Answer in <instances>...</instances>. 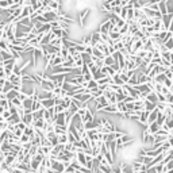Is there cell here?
<instances>
[{"label": "cell", "instance_id": "cell-18", "mask_svg": "<svg viewBox=\"0 0 173 173\" xmlns=\"http://www.w3.org/2000/svg\"><path fill=\"white\" fill-rule=\"evenodd\" d=\"M156 108H157V104H154V103H151V102L145 100V110H146V111L151 112V111H154Z\"/></svg>", "mask_w": 173, "mask_h": 173}, {"label": "cell", "instance_id": "cell-24", "mask_svg": "<svg viewBox=\"0 0 173 173\" xmlns=\"http://www.w3.org/2000/svg\"><path fill=\"white\" fill-rule=\"evenodd\" d=\"M66 142H69V139H68V133L66 134H62V135H58V143L65 145Z\"/></svg>", "mask_w": 173, "mask_h": 173}, {"label": "cell", "instance_id": "cell-4", "mask_svg": "<svg viewBox=\"0 0 173 173\" xmlns=\"http://www.w3.org/2000/svg\"><path fill=\"white\" fill-rule=\"evenodd\" d=\"M43 16H45V19L48 20L49 23H51V22H54V20H58V12H56V11H46L45 14H43Z\"/></svg>", "mask_w": 173, "mask_h": 173}, {"label": "cell", "instance_id": "cell-26", "mask_svg": "<svg viewBox=\"0 0 173 173\" xmlns=\"http://www.w3.org/2000/svg\"><path fill=\"white\" fill-rule=\"evenodd\" d=\"M164 45L167 46V49L169 51H173V38H170V39H168L167 42H165V43H164Z\"/></svg>", "mask_w": 173, "mask_h": 173}, {"label": "cell", "instance_id": "cell-7", "mask_svg": "<svg viewBox=\"0 0 173 173\" xmlns=\"http://www.w3.org/2000/svg\"><path fill=\"white\" fill-rule=\"evenodd\" d=\"M54 123L57 126H66V116H65V112H62V114H58L57 118H56Z\"/></svg>", "mask_w": 173, "mask_h": 173}, {"label": "cell", "instance_id": "cell-14", "mask_svg": "<svg viewBox=\"0 0 173 173\" xmlns=\"http://www.w3.org/2000/svg\"><path fill=\"white\" fill-rule=\"evenodd\" d=\"M120 168H122V172L123 173H135L134 169H133V167H131V164L122 162V164H120Z\"/></svg>", "mask_w": 173, "mask_h": 173}, {"label": "cell", "instance_id": "cell-32", "mask_svg": "<svg viewBox=\"0 0 173 173\" xmlns=\"http://www.w3.org/2000/svg\"><path fill=\"white\" fill-rule=\"evenodd\" d=\"M167 173H173V169H170V170H168Z\"/></svg>", "mask_w": 173, "mask_h": 173}, {"label": "cell", "instance_id": "cell-1", "mask_svg": "<svg viewBox=\"0 0 173 173\" xmlns=\"http://www.w3.org/2000/svg\"><path fill=\"white\" fill-rule=\"evenodd\" d=\"M111 26H112V23L110 22V19H104V20H103V22L99 25L97 30H99V31L102 32V34H110Z\"/></svg>", "mask_w": 173, "mask_h": 173}, {"label": "cell", "instance_id": "cell-19", "mask_svg": "<svg viewBox=\"0 0 173 173\" xmlns=\"http://www.w3.org/2000/svg\"><path fill=\"white\" fill-rule=\"evenodd\" d=\"M112 83L116 84V85H119V86H123V85H125V83H123V80L120 79V74H119V73H116L115 76L112 77Z\"/></svg>", "mask_w": 173, "mask_h": 173}, {"label": "cell", "instance_id": "cell-3", "mask_svg": "<svg viewBox=\"0 0 173 173\" xmlns=\"http://www.w3.org/2000/svg\"><path fill=\"white\" fill-rule=\"evenodd\" d=\"M89 14H91L89 8H84V10L80 12V15H79V22H80L81 27H85V19L88 18V15H89Z\"/></svg>", "mask_w": 173, "mask_h": 173}, {"label": "cell", "instance_id": "cell-35", "mask_svg": "<svg viewBox=\"0 0 173 173\" xmlns=\"http://www.w3.org/2000/svg\"><path fill=\"white\" fill-rule=\"evenodd\" d=\"M172 38H173V35H172Z\"/></svg>", "mask_w": 173, "mask_h": 173}, {"label": "cell", "instance_id": "cell-33", "mask_svg": "<svg viewBox=\"0 0 173 173\" xmlns=\"http://www.w3.org/2000/svg\"><path fill=\"white\" fill-rule=\"evenodd\" d=\"M0 99H1V92H0Z\"/></svg>", "mask_w": 173, "mask_h": 173}, {"label": "cell", "instance_id": "cell-15", "mask_svg": "<svg viewBox=\"0 0 173 173\" xmlns=\"http://www.w3.org/2000/svg\"><path fill=\"white\" fill-rule=\"evenodd\" d=\"M20 92H16L15 89H11L10 92H7L6 93V97H7V100H10V102H12L14 99H16L18 97V95H19Z\"/></svg>", "mask_w": 173, "mask_h": 173}, {"label": "cell", "instance_id": "cell-27", "mask_svg": "<svg viewBox=\"0 0 173 173\" xmlns=\"http://www.w3.org/2000/svg\"><path fill=\"white\" fill-rule=\"evenodd\" d=\"M157 97H158V103H168L167 102V96L162 95V93H157Z\"/></svg>", "mask_w": 173, "mask_h": 173}, {"label": "cell", "instance_id": "cell-36", "mask_svg": "<svg viewBox=\"0 0 173 173\" xmlns=\"http://www.w3.org/2000/svg\"><path fill=\"white\" fill-rule=\"evenodd\" d=\"M172 151H173V149H172Z\"/></svg>", "mask_w": 173, "mask_h": 173}, {"label": "cell", "instance_id": "cell-5", "mask_svg": "<svg viewBox=\"0 0 173 173\" xmlns=\"http://www.w3.org/2000/svg\"><path fill=\"white\" fill-rule=\"evenodd\" d=\"M162 25H164V29L169 31V27H170V23L173 20V14H167V15H162Z\"/></svg>", "mask_w": 173, "mask_h": 173}, {"label": "cell", "instance_id": "cell-31", "mask_svg": "<svg viewBox=\"0 0 173 173\" xmlns=\"http://www.w3.org/2000/svg\"><path fill=\"white\" fill-rule=\"evenodd\" d=\"M169 31H170V32H173V20H172V23H170V27H169Z\"/></svg>", "mask_w": 173, "mask_h": 173}, {"label": "cell", "instance_id": "cell-9", "mask_svg": "<svg viewBox=\"0 0 173 173\" xmlns=\"http://www.w3.org/2000/svg\"><path fill=\"white\" fill-rule=\"evenodd\" d=\"M148 130L149 133H150L151 135H156L158 133V130H161V126L158 125L157 122H154V123H150V125L148 126Z\"/></svg>", "mask_w": 173, "mask_h": 173}, {"label": "cell", "instance_id": "cell-8", "mask_svg": "<svg viewBox=\"0 0 173 173\" xmlns=\"http://www.w3.org/2000/svg\"><path fill=\"white\" fill-rule=\"evenodd\" d=\"M102 112H104V114H114V115H116V114H118V107H116V104H110V106L104 107Z\"/></svg>", "mask_w": 173, "mask_h": 173}, {"label": "cell", "instance_id": "cell-16", "mask_svg": "<svg viewBox=\"0 0 173 173\" xmlns=\"http://www.w3.org/2000/svg\"><path fill=\"white\" fill-rule=\"evenodd\" d=\"M158 7H160V12L162 14V15H167V14H169V11H168L167 1H160V3H158Z\"/></svg>", "mask_w": 173, "mask_h": 173}, {"label": "cell", "instance_id": "cell-20", "mask_svg": "<svg viewBox=\"0 0 173 173\" xmlns=\"http://www.w3.org/2000/svg\"><path fill=\"white\" fill-rule=\"evenodd\" d=\"M167 79H168V77H167V74H165V73H160L157 77H156V79H154V81H156V84H164Z\"/></svg>", "mask_w": 173, "mask_h": 173}, {"label": "cell", "instance_id": "cell-12", "mask_svg": "<svg viewBox=\"0 0 173 173\" xmlns=\"http://www.w3.org/2000/svg\"><path fill=\"white\" fill-rule=\"evenodd\" d=\"M20 122H22V118H20L19 114H14V115H11V118L8 119V123H11V125H14V126H16Z\"/></svg>", "mask_w": 173, "mask_h": 173}, {"label": "cell", "instance_id": "cell-34", "mask_svg": "<svg viewBox=\"0 0 173 173\" xmlns=\"http://www.w3.org/2000/svg\"><path fill=\"white\" fill-rule=\"evenodd\" d=\"M111 173H115V172H114V170H112V172H111Z\"/></svg>", "mask_w": 173, "mask_h": 173}, {"label": "cell", "instance_id": "cell-25", "mask_svg": "<svg viewBox=\"0 0 173 173\" xmlns=\"http://www.w3.org/2000/svg\"><path fill=\"white\" fill-rule=\"evenodd\" d=\"M31 142V138L29 137V135H26V134H23L22 137H20V145H26V143H30Z\"/></svg>", "mask_w": 173, "mask_h": 173}, {"label": "cell", "instance_id": "cell-10", "mask_svg": "<svg viewBox=\"0 0 173 173\" xmlns=\"http://www.w3.org/2000/svg\"><path fill=\"white\" fill-rule=\"evenodd\" d=\"M22 122L25 123L26 126H32V123H34V116H32V112H31V114H26V115L22 118Z\"/></svg>", "mask_w": 173, "mask_h": 173}, {"label": "cell", "instance_id": "cell-29", "mask_svg": "<svg viewBox=\"0 0 173 173\" xmlns=\"http://www.w3.org/2000/svg\"><path fill=\"white\" fill-rule=\"evenodd\" d=\"M146 173H157V169H156V167H153V168H149V169L146 170Z\"/></svg>", "mask_w": 173, "mask_h": 173}, {"label": "cell", "instance_id": "cell-30", "mask_svg": "<svg viewBox=\"0 0 173 173\" xmlns=\"http://www.w3.org/2000/svg\"><path fill=\"white\" fill-rule=\"evenodd\" d=\"M168 141H169V143H170V145H172V148H173V137H170V138H169V139H168Z\"/></svg>", "mask_w": 173, "mask_h": 173}, {"label": "cell", "instance_id": "cell-23", "mask_svg": "<svg viewBox=\"0 0 173 173\" xmlns=\"http://www.w3.org/2000/svg\"><path fill=\"white\" fill-rule=\"evenodd\" d=\"M60 56H61L64 60H66V57L69 56V49H68L66 46H62V48L60 49Z\"/></svg>", "mask_w": 173, "mask_h": 173}, {"label": "cell", "instance_id": "cell-17", "mask_svg": "<svg viewBox=\"0 0 173 173\" xmlns=\"http://www.w3.org/2000/svg\"><path fill=\"white\" fill-rule=\"evenodd\" d=\"M146 100H148V102H151V103H154V104H157L158 103V97H157V93L154 92H150L148 95V96H146Z\"/></svg>", "mask_w": 173, "mask_h": 173}, {"label": "cell", "instance_id": "cell-21", "mask_svg": "<svg viewBox=\"0 0 173 173\" xmlns=\"http://www.w3.org/2000/svg\"><path fill=\"white\" fill-rule=\"evenodd\" d=\"M115 62L116 61L114 60V57H112V56H107V57L104 58V65H106V66H112Z\"/></svg>", "mask_w": 173, "mask_h": 173}, {"label": "cell", "instance_id": "cell-2", "mask_svg": "<svg viewBox=\"0 0 173 173\" xmlns=\"http://www.w3.org/2000/svg\"><path fill=\"white\" fill-rule=\"evenodd\" d=\"M51 169H54L57 173H62V172H65V165H64V162H61V161H58V160H56V158H53Z\"/></svg>", "mask_w": 173, "mask_h": 173}, {"label": "cell", "instance_id": "cell-13", "mask_svg": "<svg viewBox=\"0 0 173 173\" xmlns=\"http://www.w3.org/2000/svg\"><path fill=\"white\" fill-rule=\"evenodd\" d=\"M99 88V83H97L96 80H89V81H86V89H89V92L91 91H93V89H97Z\"/></svg>", "mask_w": 173, "mask_h": 173}, {"label": "cell", "instance_id": "cell-6", "mask_svg": "<svg viewBox=\"0 0 173 173\" xmlns=\"http://www.w3.org/2000/svg\"><path fill=\"white\" fill-rule=\"evenodd\" d=\"M41 104H42V108L50 110V108H53V107H56V99H45V100H41Z\"/></svg>", "mask_w": 173, "mask_h": 173}, {"label": "cell", "instance_id": "cell-28", "mask_svg": "<svg viewBox=\"0 0 173 173\" xmlns=\"http://www.w3.org/2000/svg\"><path fill=\"white\" fill-rule=\"evenodd\" d=\"M164 85L170 89V88L173 86V80H170V79H167V80H165V83H164Z\"/></svg>", "mask_w": 173, "mask_h": 173}, {"label": "cell", "instance_id": "cell-11", "mask_svg": "<svg viewBox=\"0 0 173 173\" xmlns=\"http://www.w3.org/2000/svg\"><path fill=\"white\" fill-rule=\"evenodd\" d=\"M158 114H160V111H158L157 108L154 110V111H151L150 114H149V119H148V125H150V123H154L157 122V118H158Z\"/></svg>", "mask_w": 173, "mask_h": 173}, {"label": "cell", "instance_id": "cell-22", "mask_svg": "<svg viewBox=\"0 0 173 173\" xmlns=\"http://www.w3.org/2000/svg\"><path fill=\"white\" fill-rule=\"evenodd\" d=\"M42 108V104H41V102L39 100H32V108H31V112H37V111H39V110Z\"/></svg>", "mask_w": 173, "mask_h": 173}]
</instances>
